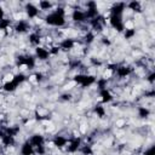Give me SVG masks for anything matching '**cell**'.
Instances as JSON below:
<instances>
[{
	"mask_svg": "<svg viewBox=\"0 0 155 155\" xmlns=\"http://www.w3.org/2000/svg\"><path fill=\"white\" fill-rule=\"evenodd\" d=\"M44 22L47 25L57 27V28L65 25V23H67V21H65V8L62 7V6H57L56 8L51 10V12L45 16Z\"/></svg>",
	"mask_w": 155,
	"mask_h": 155,
	"instance_id": "6da1fadb",
	"label": "cell"
},
{
	"mask_svg": "<svg viewBox=\"0 0 155 155\" xmlns=\"http://www.w3.org/2000/svg\"><path fill=\"white\" fill-rule=\"evenodd\" d=\"M82 145V139L80 138V137H71L69 140H68V143H67V153H69V154H75V153H78L79 151V149H80V147Z\"/></svg>",
	"mask_w": 155,
	"mask_h": 155,
	"instance_id": "7a4b0ae2",
	"label": "cell"
},
{
	"mask_svg": "<svg viewBox=\"0 0 155 155\" xmlns=\"http://www.w3.org/2000/svg\"><path fill=\"white\" fill-rule=\"evenodd\" d=\"M23 10H24V13L27 15V17L30 18V19H36L38 16H39V13H40L39 7L35 6L33 2H27L24 5V8Z\"/></svg>",
	"mask_w": 155,
	"mask_h": 155,
	"instance_id": "3957f363",
	"label": "cell"
},
{
	"mask_svg": "<svg viewBox=\"0 0 155 155\" xmlns=\"http://www.w3.org/2000/svg\"><path fill=\"white\" fill-rule=\"evenodd\" d=\"M133 69L130 67V65H126V64H117V68L114 73V75H116L119 79H125V78H128L131 74H132Z\"/></svg>",
	"mask_w": 155,
	"mask_h": 155,
	"instance_id": "277c9868",
	"label": "cell"
},
{
	"mask_svg": "<svg viewBox=\"0 0 155 155\" xmlns=\"http://www.w3.org/2000/svg\"><path fill=\"white\" fill-rule=\"evenodd\" d=\"M61 51H64V52H68V51H71L75 48V39L73 38H63L61 40V42L58 44Z\"/></svg>",
	"mask_w": 155,
	"mask_h": 155,
	"instance_id": "5b68a950",
	"label": "cell"
},
{
	"mask_svg": "<svg viewBox=\"0 0 155 155\" xmlns=\"http://www.w3.org/2000/svg\"><path fill=\"white\" fill-rule=\"evenodd\" d=\"M29 29H30V23H29L27 19H19V21H17V23H16L15 27H13V30H15V33H17V34L27 33Z\"/></svg>",
	"mask_w": 155,
	"mask_h": 155,
	"instance_id": "8992f818",
	"label": "cell"
},
{
	"mask_svg": "<svg viewBox=\"0 0 155 155\" xmlns=\"http://www.w3.org/2000/svg\"><path fill=\"white\" fill-rule=\"evenodd\" d=\"M68 138L65 136H62V134H56L53 138H52V144L53 147L58 148V149H62L64 147H67V143H68Z\"/></svg>",
	"mask_w": 155,
	"mask_h": 155,
	"instance_id": "52a82bcc",
	"label": "cell"
},
{
	"mask_svg": "<svg viewBox=\"0 0 155 155\" xmlns=\"http://www.w3.org/2000/svg\"><path fill=\"white\" fill-rule=\"evenodd\" d=\"M35 58H38L39 61H47L50 58L48 50L46 47H42V46L35 47Z\"/></svg>",
	"mask_w": 155,
	"mask_h": 155,
	"instance_id": "ba28073f",
	"label": "cell"
},
{
	"mask_svg": "<svg viewBox=\"0 0 155 155\" xmlns=\"http://www.w3.org/2000/svg\"><path fill=\"white\" fill-rule=\"evenodd\" d=\"M28 142L30 143V145L33 148H36V147H40V145H45V138H44L42 134H39V133H35V134L30 136Z\"/></svg>",
	"mask_w": 155,
	"mask_h": 155,
	"instance_id": "9c48e42d",
	"label": "cell"
},
{
	"mask_svg": "<svg viewBox=\"0 0 155 155\" xmlns=\"http://www.w3.org/2000/svg\"><path fill=\"white\" fill-rule=\"evenodd\" d=\"M98 92H99V97H101L102 103H110L114 99V96H113V93L110 92L109 88H104V90H101Z\"/></svg>",
	"mask_w": 155,
	"mask_h": 155,
	"instance_id": "30bf717a",
	"label": "cell"
},
{
	"mask_svg": "<svg viewBox=\"0 0 155 155\" xmlns=\"http://www.w3.org/2000/svg\"><path fill=\"white\" fill-rule=\"evenodd\" d=\"M28 39H29V44H30V45H33V46L38 47V46L40 45V42H41L42 36H41L40 34H38L36 31H31V33L29 34Z\"/></svg>",
	"mask_w": 155,
	"mask_h": 155,
	"instance_id": "8fae6325",
	"label": "cell"
},
{
	"mask_svg": "<svg viewBox=\"0 0 155 155\" xmlns=\"http://www.w3.org/2000/svg\"><path fill=\"white\" fill-rule=\"evenodd\" d=\"M126 8H128L130 11L134 12V13H140L143 11V7H142V2L139 1H131L126 5Z\"/></svg>",
	"mask_w": 155,
	"mask_h": 155,
	"instance_id": "7c38bea8",
	"label": "cell"
},
{
	"mask_svg": "<svg viewBox=\"0 0 155 155\" xmlns=\"http://www.w3.org/2000/svg\"><path fill=\"white\" fill-rule=\"evenodd\" d=\"M19 153H21V155H34V148H33V147L30 145V143L27 140V142H24V143L21 145Z\"/></svg>",
	"mask_w": 155,
	"mask_h": 155,
	"instance_id": "4fadbf2b",
	"label": "cell"
},
{
	"mask_svg": "<svg viewBox=\"0 0 155 155\" xmlns=\"http://www.w3.org/2000/svg\"><path fill=\"white\" fill-rule=\"evenodd\" d=\"M17 87H18V85L13 80H10V81H6L2 84V90L5 92H15L17 90Z\"/></svg>",
	"mask_w": 155,
	"mask_h": 155,
	"instance_id": "5bb4252c",
	"label": "cell"
},
{
	"mask_svg": "<svg viewBox=\"0 0 155 155\" xmlns=\"http://www.w3.org/2000/svg\"><path fill=\"white\" fill-rule=\"evenodd\" d=\"M137 114H138V116H139L140 119H147L148 116H150L151 111H150V109H149L148 107L140 105V107L137 108Z\"/></svg>",
	"mask_w": 155,
	"mask_h": 155,
	"instance_id": "9a60e30c",
	"label": "cell"
},
{
	"mask_svg": "<svg viewBox=\"0 0 155 155\" xmlns=\"http://www.w3.org/2000/svg\"><path fill=\"white\" fill-rule=\"evenodd\" d=\"M93 111H94V114H96L99 119H103V117L105 116V114H107L105 108H104L102 104H96V105L93 107Z\"/></svg>",
	"mask_w": 155,
	"mask_h": 155,
	"instance_id": "2e32d148",
	"label": "cell"
},
{
	"mask_svg": "<svg viewBox=\"0 0 155 155\" xmlns=\"http://www.w3.org/2000/svg\"><path fill=\"white\" fill-rule=\"evenodd\" d=\"M53 7V4L51 1H39V8L40 11H50Z\"/></svg>",
	"mask_w": 155,
	"mask_h": 155,
	"instance_id": "e0dca14e",
	"label": "cell"
},
{
	"mask_svg": "<svg viewBox=\"0 0 155 155\" xmlns=\"http://www.w3.org/2000/svg\"><path fill=\"white\" fill-rule=\"evenodd\" d=\"M134 35H136V28H125V30H124V38L126 40L133 39Z\"/></svg>",
	"mask_w": 155,
	"mask_h": 155,
	"instance_id": "ac0fdd59",
	"label": "cell"
},
{
	"mask_svg": "<svg viewBox=\"0 0 155 155\" xmlns=\"http://www.w3.org/2000/svg\"><path fill=\"white\" fill-rule=\"evenodd\" d=\"M145 80L150 84V85H153L154 84V80H155V73L151 70L150 73H148L147 75H145Z\"/></svg>",
	"mask_w": 155,
	"mask_h": 155,
	"instance_id": "d6986e66",
	"label": "cell"
},
{
	"mask_svg": "<svg viewBox=\"0 0 155 155\" xmlns=\"http://www.w3.org/2000/svg\"><path fill=\"white\" fill-rule=\"evenodd\" d=\"M142 155H155V147L154 145H150L148 149H145V151Z\"/></svg>",
	"mask_w": 155,
	"mask_h": 155,
	"instance_id": "ffe728a7",
	"label": "cell"
}]
</instances>
